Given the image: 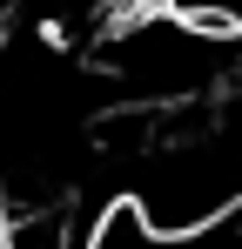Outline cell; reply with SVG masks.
Returning <instances> with one entry per match:
<instances>
[{
	"label": "cell",
	"instance_id": "obj_2",
	"mask_svg": "<svg viewBox=\"0 0 242 249\" xmlns=\"http://www.w3.org/2000/svg\"><path fill=\"white\" fill-rule=\"evenodd\" d=\"M0 249H7V243H0Z\"/></svg>",
	"mask_w": 242,
	"mask_h": 249
},
{
	"label": "cell",
	"instance_id": "obj_1",
	"mask_svg": "<svg viewBox=\"0 0 242 249\" xmlns=\"http://www.w3.org/2000/svg\"><path fill=\"white\" fill-rule=\"evenodd\" d=\"M101 215H108V202H94V196L81 189V196H61V202L0 215V243L7 249H94Z\"/></svg>",
	"mask_w": 242,
	"mask_h": 249
}]
</instances>
